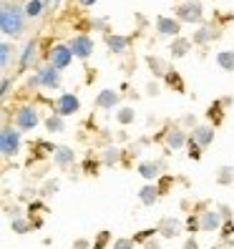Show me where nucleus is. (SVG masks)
Masks as SVG:
<instances>
[{
  "label": "nucleus",
  "instance_id": "6",
  "mask_svg": "<svg viewBox=\"0 0 234 249\" xmlns=\"http://www.w3.org/2000/svg\"><path fill=\"white\" fill-rule=\"evenodd\" d=\"M156 229H159V237L162 239H177L186 231V222H181L179 216H162Z\"/></svg>",
  "mask_w": 234,
  "mask_h": 249
},
{
  "label": "nucleus",
  "instance_id": "47",
  "mask_svg": "<svg viewBox=\"0 0 234 249\" xmlns=\"http://www.w3.org/2000/svg\"><path fill=\"white\" fill-rule=\"evenodd\" d=\"M146 93H149V96H156V93H159V83H149V86H146Z\"/></svg>",
  "mask_w": 234,
  "mask_h": 249
},
{
  "label": "nucleus",
  "instance_id": "40",
  "mask_svg": "<svg viewBox=\"0 0 234 249\" xmlns=\"http://www.w3.org/2000/svg\"><path fill=\"white\" fill-rule=\"evenodd\" d=\"M25 86H28V89H38V86H43V83H40V76H38V71L33 73V76H28Z\"/></svg>",
  "mask_w": 234,
  "mask_h": 249
},
{
  "label": "nucleus",
  "instance_id": "18",
  "mask_svg": "<svg viewBox=\"0 0 234 249\" xmlns=\"http://www.w3.org/2000/svg\"><path fill=\"white\" fill-rule=\"evenodd\" d=\"M98 156H101V164H104V166H116V164L121 161L124 151H121L116 143H106L104 149L98 151Z\"/></svg>",
  "mask_w": 234,
  "mask_h": 249
},
{
  "label": "nucleus",
  "instance_id": "43",
  "mask_svg": "<svg viewBox=\"0 0 234 249\" xmlns=\"http://www.w3.org/2000/svg\"><path fill=\"white\" fill-rule=\"evenodd\" d=\"M73 249H93V244L89 239H76L73 242Z\"/></svg>",
  "mask_w": 234,
  "mask_h": 249
},
{
  "label": "nucleus",
  "instance_id": "8",
  "mask_svg": "<svg viewBox=\"0 0 234 249\" xmlns=\"http://www.w3.org/2000/svg\"><path fill=\"white\" fill-rule=\"evenodd\" d=\"M68 48L73 51V58L86 61V58H91V53H93V38L86 36V33H78L68 40Z\"/></svg>",
  "mask_w": 234,
  "mask_h": 249
},
{
  "label": "nucleus",
  "instance_id": "27",
  "mask_svg": "<svg viewBox=\"0 0 234 249\" xmlns=\"http://www.w3.org/2000/svg\"><path fill=\"white\" fill-rule=\"evenodd\" d=\"M23 8H25V16L28 18H40L43 16V8H46V0H28Z\"/></svg>",
  "mask_w": 234,
  "mask_h": 249
},
{
  "label": "nucleus",
  "instance_id": "51",
  "mask_svg": "<svg viewBox=\"0 0 234 249\" xmlns=\"http://www.w3.org/2000/svg\"><path fill=\"white\" fill-rule=\"evenodd\" d=\"M48 3H53V0H46V5H48Z\"/></svg>",
  "mask_w": 234,
  "mask_h": 249
},
{
  "label": "nucleus",
  "instance_id": "7",
  "mask_svg": "<svg viewBox=\"0 0 234 249\" xmlns=\"http://www.w3.org/2000/svg\"><path fill=\"white\" fill-rule=\"evenodd\" d=\"M81 111V98L76 93H61L55 98L53 104V113L63 116V119H68V116H76Z\"/></svg>",
  "mask_w": 234,
  "mask_h": 249
},
{
  "label": "nucleus",
  "instance_id": "21",
  "mask_svg": "<svg viewBox=\"0 0 234 249\" xmlns=\"http://www.w3.org/2000/svg\"><path fill=\"white\" fill-rule=\"evenodd\" d=\"M146 66H149L151 73H154V76H159V78H166V73L171 71L169 63L164 61V58H159V55H149V58H146Z\"/></svg>",
  "mask_w": 234,
  "mask_h": 249
},
{
  "label": "nucleus",
  "instance_id": "26",
  "mask_svg": "<svg viewBox=\"0 0 234 249\" xmlns=\"http://www.w3.org/2000/svg\"><path fill=\"white\" fill-rule=\"evenodd\" d=\"M116 121H119L121 126H131L136 121V111L131 108V106H121V108H116Z\"/></svg>",
  "mask_w": 234,
  "mask_h": 249
},
{
  "label": "nucleus",
  "instance_id": "22",
  "mask_svg": "<svg viewBox=\"0 0 234 249\" xmlns=\"http://www.w3.org/2000/svg\"><path fill=\"white\" fill-rule=\"evenodd\" d=\"M43 124H46L48 134H63V131H66V119H63V116H58V113L46 116V119H43Z\"/></svg>",
  "mask_w": 234,
  "mask_h": 249
},
{
  "label": "nucleus",
  "instance_id": "14",
  "mask_svg": "<svg viewBox=\"0 0 234 249\" xmlns=\"http://www.w3.org/2000/svg\"><path fill=\"white\" fill-rule=\"evenodd\" d=\"M156 33H159V36H169V38H179V33H181V23H179L177 18L159 16V18H156Z\"/></svg>",
  "mask_w": 234,
  "mask_h": 249
},
{
  "label": "nucleus",
  "instance_id": "37",
  "mask_svg": "<svg viewBox=\"0 0 234 249\" xmlns=\"http://www.w3.org/2000/svg\"><path fill=\"white\" fill-rule=\"evenodd\" d=\"M111 247H113V249H134L136 242H134V239H128V237H119V239H113Z\"/></svg>",
  "mask_w": 234,
  "mask_h": 249
},
{
  "label": "nucleus",
  "instance_id": "29",
  "mask_svg": "<svg viewBox=\"0 0 234 249\" xmlns=\"http://www.w3.org/2000/svg\"><path fill=\"white\" fill-rule=\"evenodd\" d=\"M31 229H33V222H31V219H25V216L10 219V231H16V234H28Z\"/></svg>",
  "mask_w": 234,
  "mask_h": 249
},
{
  "label": "nucleus",
  "instance_id": "2",
  "mask_svg": "<svg viewBox=\"0 0 234 249\" xmlns=\"http://www.w3.org/2000/svg\"><path fill=\"white\" fill-rule=\"evenodd\" d=\"M23 149V131H18L16 126H3L0 131V154L5 159H16Z\"/></svg>",
  "mask_w": 234,
  "mask_h": 249
},
{
  "label": "nucleus",
  "instance_id": "4",
  "mask_svg": "<svg viewBox=\"0 0 234 249\" xmlns=\"http://www.w3.org/2000/svg\"><path fill=\"white\" fill-rule=\"evenodd\" d=\"M177 20L179 23H204V5L199 0H184L177 8Z\"/></svg>",
  "mask_w": 234,
  "mask_h": 249
},
{
  "label": "nucleus",
  "instance_id": "24",
  "mask_svg": "<svg viewBox=\"0 0 234 249\" xmlns=\"http://www.w3.org/2000/svg\"><path fill=\"white\" fill-rule=\"evenodd\" d=\"M189 48H192V40L189 38H174L171 40V46H169V51H171V58H184L186 53H189Z\"/></svg>",
  "mask_w": 234,
  "mask_h": 249
},
{
  "label": "nucleus",
  "instance_id": "46",
  "mask_svg": "<svg viewBox=\"0 0 234 249\" xmlns=\"http://www.w3.org/2000/svg\"><path fill=\"white\" fill-rule=\"evenodd\" d=\"M181 249H199V242H197L194 237H189V239L184 242V247H181Z\"/></svg>",
  "mask_w": 234,
  "mask_h": 249
},
{
  "label": "nucleus",
  "instance_id": "3",
  "mask_svg": "<svg viewBox=\"0 0 234 249\" xmlns=\"http://www.w3.org/2000/svg\"><path fill=\"white\" fill-rule=\"evenodd\" d=\"M40 111L36 106H20L16 113H13V126L18 131H36L40 124Z\"/></svg>",
  "mask_w": 234,
  "mask_h": 249
},
{
  "label": "nucleus",
  "instance_id": "1",
  "mask_svg": "<svg viewBox=\"0 0 234 249\" xmlns=\"http://www.w3.org/2000/svg\"><path fill=\"white\" fill-rule=\"evenodd\" d=\"M28 25V16L25 8H20L18 3H10V0H3V10H0V31L8 38H20L25 33Z\"/></svg>",
  "mask_w": 234,
  "mask_h": 249
},
{
  "label": "nucleus",
  "instance_id": "15",
  "mask_svg": "<svg viewBox=\"0 0 234 249\" xmlns=\"http://www.w3.org/2000/svg\"><path fill=\"white\" fill-rule=\"evenodd\" d=\"M119 104H121V93L113 89H104L96 96V108H101V111H113Z\"/></svg>",
  "mask_w": 234,
  "mask_h": 249
},
{
  "label": "nucleus",
  "instance_id": "38",
  "mask_svg": "<svg viewBox=\"0 0 234 249\" xmlns=\"http://www.w3.org/2000/svg\"><path fill=\"white\" fill-rule=\"evenodd\" d=\"M111 242V231H101L96 242H93V249H106V244Z\"/></svg>",
  "mask_w": 234,
  "mask_h": 249
},
{
  "label": "nucleus",
  "instance_id": "44",
  "mask_svg": "<svg viewBox=\"0 0 234 249\" xmlns=\"http://www.w3.org/2000/svg\"><path fill=\"white\" fill-rule=\"evenodd\" d=\"M38 209L46 212V204H43V201H31V204H28V212H38Z\"/></svg>",
  "mask_w": 234,
  "mask_h": 249
},
{
  "label": "nucleus",
  "instance_id": "19",
  "mask_svg": "<svg viewBox=\"0 0 234 249\" xmlns=\"http://www.w3.org/2000/svg\"><path fill=\"white\" fill-rule=\"evenodd\" d=\"M159 196H162V189H159V184H144L139 189V201L144 204V207H154V204L159 201Z\"/></svg>",
  "mask_w": 234,
  "mask_h": 249
},
{
  "label": "nucleus",
  "instance_id": "9",
  "mask_svg": "<svg viewBox=\"0 0 234 249\" xmlns=\"http://www.w3.org/2000/svg\"><path fill=\"white\" fill-rule=\"evenodd\" d=\"M199 224H201V231H207V234H214V231H222L224 227V216L222 212H219V207L214 209H207V212H201L199 214Z\"/></svg>",
  "mask_w": 234,
  "mask_h": 249
},
{
  "label": "nucleus",
  "instance_id": "11",
  "mask_svg": "<svg viewBox=\"0 0 234 249\" xmlns=\"http://www.w3.org/2000/svg\"><path fill=\"white\" fill-rule=\"evenodd\" d=\"M189 141H192V136H189L184 128H179V126H171L166 131V136H164V143H166L169 151H181L184 146H189Z\"/></svg>",
  "mask_w": 234,
  "mask_h": 249
},
{
  "label": "nucleus",
  "instance_id": "17",
  "mask_svg": "<svg viewBox=\"0 0 234 249\" xmlns=\"http://www.w3.org/2000/svg\"><path fill=\"white\" fill-rule=\"evenodd\" d=\"M192 139L201 146V149H209L212 141H214V126H209V124L194 126V128H192Z\"/></svg>",
  "mask_w": 234,
  "mask_h": 249
},
{
  "label": "nucleus",
  "instance_id": "48",
  "mask_svg": "<svg viewBox=\"0 0 234 249\" xmlns=\"http://www.w3.org/2000/svg\"><path fill=\"white\" fill-rule=\"evenodd\" d=\"M93 28H96V31H104V28H106V20H104V18L93 20Z\"/></svg>",
  "mask_w": 234,
  "mask_h": 249
},
{
  "label": "nucleus",
  "instance_id": "30",
  "mask_svg": "<svg viewBox=\"0 0 234 249\" xmlns=\"http://www.w3.org/2000/svg\"><path fill=\"white\" fill-rule=\"evenodd\" d=\"M216 184L222 186H232L234 184V166H222L216 171Z\"/></svg>",
  "mask_w": 234,
  "mask_h": 249
},
{
  "label": "nucleus",
  "instance_id": "23",
  "mask_svg": "<svg viewBox=\"0 0 234 249\" xmlns=\"http://www.w3.org/2000/svg\"><path fill=\"white\" fill-rule=\"evenodd\" d=\"M13 58H16V46H13L10 40H3V43H0V68L8 71Z\"/></svg>",
  "mask_w": 234,
  "mask_h": 249
},
{
  "label": "nucleus",
  "instance_id": "35",
  "mask_svg": "<svg viewBox=\"0 0 234 249\" xmlns=\"http://www.w3.org/2000/svg\"><path fill=\"white\" fill-rule=\"evenodd\" d=\"M184 222H186V231L192 234V237H194L197 231H201V224H199V216H194V214H189V216L184 219Z\"/></svg>",
  "mask_w": 234,
  "mask_h": 249
},
{
  "label": "nucleus",
  "instance_id": "50",
  "mask_svg": "<svg viewBox=\"0 0 234 249\" xmlns=\"http://www.w3.org/2000/svg\"><path fill=\"white\" fill-rule=\"evenodd\" d=\"M61 3H63V0H53V5H55V8H58V5H61Z\"/></svg>",
  "mask_w": 234,
  "mask_h": 249
},
{
  "label": "nucleus",
  "instance_id": "31",
  "mask_svg": "<svg viewBox=\"0 0 234 249\" xmlns=\"http://www.w3.org/2000/svg\"><path fill=\"white\" fill-rule=\"evenodd\" d=\"M98 164H101V156H93V151H89V154H86V159H83V171L86 174H96Z\"/></svg>",
  "mask_w": 234,
  "mask_h": 249
},
{
  "label": "nucleus",
  "instance_id": "39",
  "mask_svg": "<svg viewBox=\"0 0 234 249\" xmlns=\"http://www.w3.org/2000/svg\"><path fill=\"white\" fill-rule=\"evenodd\" d=\"M5 214H8V219H20L23 216V207L20 204H10V207H5Z\"/></svg>",
  "mask_w": 234,
  "mask_h": 249
},
{
  "label": "nucleus",
  "instance_id": "34",
  "mask_svg": "<svg viewBox=\"0 0 234 249\" xmlns=\"http://www.w3.org/2000/svg\"><path fill=\"white\" fill-rule=\"evenodd\" d=\"M166 83L171 86V89H177L179 93H184V91H186V89H184V81H181L174 71H169V73H166Z\"/></svg>",
  "mask_w": 234,
  "mask_h": 249
},
{
  "label": "nucleus",
  "instance_id": "49",
  "mask_svg": "<svg viewBox=\"0 0 234 249\" xmlns=\"http://www.w3.org/2000/svg\"><path fill=\"white\" fill-rule=\"evenodd\" d=\"M78 5L81 8H91V5H96V0H78Z\"/></svg>",
  "mask_w": 234,
  "mask_h": 249
},
{
  "label": "nucleus",
  "instance_id": "25",
  "mask_svg": "<svg viewBox=\"0 0 234 249\" xmlns=\"http://www.w3.org/2000/svg\"><path fill=\"white\" fill-rule=\"evenodd\" d=\"M214 38V28H209V25H201L199 31H194V36H192V43L194 46H207V43Z\"/></svg>",
  "mask_w": 234,
  "mask_h": 249
},
{
  "label": "nucleus",
  "instance_id": "41",
  "mask_svg": "<svg viewBox=\"0 0 234 249\" xmlns=\"http://www.w3.org/2000/svg\"><path fill=\"white\" fill-rule=\"evenodd\" d=\"M232 234H234V224H232V219H227L224 227H222V237H224V239H229Z\"/></svg>",
  "mask_w": 234,
  "mask_h": 249
},
{
  "label": "nucleus",
  "instance_id": "5",
  "mask_svg": "<svg viewBox=\"0 0 234 249\" xmlns=\"http://www.w3.org/2000/svg\"><path fill=\"white\" fill-rule=\"evenodd\" d=\"M73 63V51L68 48V43H55V46L48 48V66L66 71Z\"/></svg>",
  "mask_w": 234,
  "mask_h": 249
},
{
  "label": "nucleus",
  "instance_id": "12",
  "mask_svg": "<svg viewBox=\"0 0 234 249\" xmlns=\"http://www.w3.org/2000/svg\"><path fill=\"white\" fill-rule=\"evenodd\" d=\"M53 156V164L58 166V169H73V166H76V151H73L71 149V146H55V151L51 154Z\"/></svg>",
  "mask_w": 234,
  "mask_h": 249
},
{
  "label": "nucleus",
  "instance_id": "32",
  "mask_svg": "<svg viewBox=\"0 0 234 249\" xmlns=\"http://www.w3.org/2000/svg\"><path fill=\"white\" fill-rule=\"evenodd\" d=\"M58 189H61V184H58L55 179H48L46 184L40 186V196H43V199H48V196H55V194H58Z\"/></svg>",
  "mask_w": 234,
  "mask_h": 249
},
{
  "label": "nucleus",
  "instance_id": "28",
  "mask_svg": "<svg viewBox=\"0 0 234 249\" xmlns=\"http://www.w3.org/2000/svg\"><path fill=\"white\" fill-rule=\"evenodd\" d=\"M216 66L222 71H234V51H219L216 53Z\"/></svg>",
  "mask_w": 234,
  "mask_h": 249
},
{
  "label": "nucleus",
  "instance_id": "45",
  "mask_svg": "<svg viewBox=\"0 0 234 249\" xmlns=\"http://www.w3.org/2000/svg\"><path fill=\"white\" fill-rule=\"evenodd\" d=\"M144 249H162V242H159V239L154 237V239H149V242L144 244Z\"/></svg>",
  "mask_w": 234,
  "mask_h": 249
},
{
  "label": "nucleus",
  "instance_id": "13",
  "mask_svg": "<svg viewBox=\"0 0 234 249\" xmlns=\"http://www.w3.org/2000/svg\"><path fill=\"white\" fill-rule=\"evenodd\" d=\"M136 171H139L141 179H146L149 184H156V179L162 177V171H164V161H141Z\"/></svg>",
  "mask_w": 234,
  "mask_h": 249
},
{
  "label": "nucleus",
  "instance_id": "33",
  "mask_svg": "<svg viewBox=\"0 0 234 249\" xmlns=\"http://www.w3.org/2000/svg\"><path fill=\"white\" fill-rule=\"evenodd\" d=\"M156 234H159V229H156V227H151V229H141L139 234H134V242H141V244H146L149 239H154Z\"/></svg>",
  "mask_w": 234,
  "mask_h": 249
},
{
  "label": "nucleus",
  "instance_id": "10",
  "mask_svg": "<svg viewBox=\"0 0 234 249\" xmlns=\"http://www.w3.org/2000/svg\"><path fill=\"white\" fill-rule=\"evenodd\" d=\"M38 76H40V83H43V89H48V91H58L61 89V81H63V71H58L53 66H40L38 68Z\"/></svg>",
  "mask_w": 234,
  "mask_h": 249
},
{
  "label": "nucleus",
  "instance_id": "20",
  "mask_svg": "<svg viewBox=\"0 0 234 249\" xmlns=\"http://www.w3.org/2000/svg\"><path fill=\"white\" fill-rule=\"evenodd\" d=\"M106 46L111 48V53L124 55L128 51V38L126 36H119V33H106Z\"/></svg>",
  "mask_w": 234,
  "mask_h": 249
},
{
  "label": "nucleus",
  "instance_id": "42",
  "mask_svg": "<svg viewBox=\"0 0 234 249\" xmlns=\"http://www.w3.org/2000/svg\"><path fill=\"white\" fill-rule=\"evenodd\" d=\"M10 86H13V81H10V78L5 76V78H3V86H0V89H3V91H0V96H3V101H5V98H8V93H10Z\"/></svg>",
  "mask_w": 234,
  "mask_h": 249
},
{
  "label": "nucleus",
  "instance_id": "16",
  "mask_svg": "<svg viewBox=\"0 0 234 249\" xmlns=\"http://www.w3.org/2000/svg\"><path fill=\"white\" fill-rule=\"evenodd\" d=\"M36 58H38V38H28L23 51H20L18 63H20V68H31L36 63Z\"/></svg>",
  "mask_w": 234,
  "mask_h": 249
},
{
  "label": "nucleus",
  "instance_id": "36",
  "mask_svg": "<svg viewBox=\"0 0 234 249\" xmlns=\"http://www.w3.org/2000/svg\"><path fill=\"white\" fill-rule=\"evenodd\" d=\"M201 151H204V149H201V146H199L194 139L189 141V151H186V156L192 159V161H199V159H201Z\"/></svg>",
  "mask_w": 234,
  "mask_h": 249
}]
</instances>
